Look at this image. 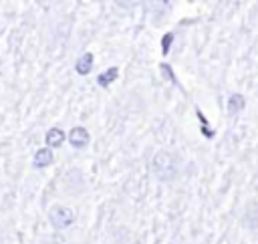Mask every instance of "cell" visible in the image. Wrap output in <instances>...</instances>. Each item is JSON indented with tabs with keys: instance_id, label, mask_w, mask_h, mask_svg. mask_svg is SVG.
Listing matches in <instances>:
<instances>
[{
	"instance_id": "1",
	"label": "cell",
	"mask_w": 258,
	"mask_h": 244,
	"mask_svg": "<svg viewBox=\"0 0 258 244\" xmlns=\"http://www.w3.org/2000/svg\"><path fill=\"white\" fill-rule=\"evenodd\" d=\"M151 173L163 181V184H169V181H175L177 175L181 173V159L175 151H169V149H161L153 155L151 159Z\"/></svg>"
},
{
	"instance_id": "2",
	"label": "cell",
	"mask_w": 258,
	"mask_h": 244,
	"mask_svg": "<svg viewBox=\"0 0 258 244\" xmlns=\"http://www.w3.org/2000/svg\"><path fill=\"white\" fill-rule=\"evenodd\" d=\"M48 222H50L52 228L64 230V228H69L75 222V212L71 208L62 206V204H56V206H52L48 210Z\"/></svg>"
},
{
	"instance_id": "3",
	"label": "cell",
	"mask_w": 258,
	"mask_h": 244,
	"mask_svg": "<svg viewBox=\"0 0 258 244\" xmlns=\"http://www.w3.org/2000/svg\"><path fill=\"white\" fill-rule=\"evenodd\" d=\"M89 131L85 129V127H73L71 129V133H69V141H71V145L75 147V149H83V147H87L89 145Z\"/></svg>"
},
{
	"instance_id": "4",
	"label": "cell",
	"mask_w": 258,
	"mask_h": 244,
	"mask_svg": "<svg viewBox=\"0 0 258 244\" xmlns=\"http://www.w3.org/2000/svg\"><path fill=\"white\" fill-rule=\"evenodd\" d=\"M52 161H54V153H52L48 147H40V149L34 153V157H32V165H34L36 169H42V167L50 165Z\"/></svg>"
},
{
	"instance_id": "5",
	"label": "cell",
	"mask_w": 258,
	"mask_h": 244,
	"mask_svg": "<svg viewBox=\"0 0 258 244\" xmlns=\"http://www.w3.org/2000/svg\"><path fill=\"white\" fill-rule=\"evenodd\" d=\"M46 143H48V149L50 147H60L62 145V141H64V133H62V129H58V127H52V129H48L46 131Z\"/></svg>"
},
{
	"instance_id": "6",
	"label": "cell",
	"mask_w": 258,
	"mask_h": 244,
	"mask_svg": "<svg viewBox=\"0 0 258 244\" xmlns=\"http://www.w3.org/2000/svg\"><path fill=\"white\" fill-rule=\"evenodd\" d=\"M93 69V54H81L79 58H77V63H75V71L79 73V75H87L89 71Z\"/></svg>"
},
{
	"instance_id": "7",
	"label": "cell",
	"mask_w": 258,
	"mask_h": 244,
	"mask_svg": "<svg viewBox=\"0 0 258 244\" xmlns=\"http://www.w3.org/2000/svg\"><path fill=\"white\" fill-rule=\"evenodd\" d=\"M244 105H246V101H244V97H242L240 93H234V95L228 97V111H230L232 115L240 113V111L244 109Z\"/></svg>"
},
{
	"instance_id": "8",
	"label": "cell",
	"mask_w": 258,
	"mask_h": 244,
	"mask_svg": "<svg viewBox=\"0 0 258 244\" xmlns=\"http://www.w3.org/2000/svg\"><path fill=\"white\" fill-rule=\"evenodd\" d=\"M117 75H119V71L115 69V67H111L109 71H105L103 75H99V79H97V83L101 85V87H107V85H111L115 79H117Z\"/></svg>"
}]
</instances>
